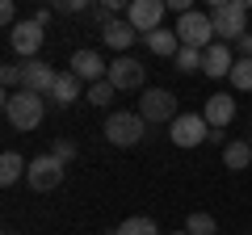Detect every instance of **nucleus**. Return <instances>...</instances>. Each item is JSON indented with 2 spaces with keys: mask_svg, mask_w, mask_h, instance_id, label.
<instances>
[{
  "mask_svg": "<svg viewBox=\"0 0 252 235\" xmlns=\"http://www.w3.org/2000/svg\"><path fill=\"white\" fill-rule=\"evenodd\" d=\"M210 21H215V38L235 46L248 34V0H215L210 4Z\"/></svg>",
  "mask_w": 252,
  "mask_h": 235,
  "instance_id": "obj_1",
  "label": "nucleus"
},
{
  "mask_svg": "<svg viewBox=\"0 0 252 235\" xmlns=\"http://www.w3.org/2000/svg\"><path fill=\"white\" fill-rule=\"evenodd\" d=\"M4 118H9V126L13 130H34L42 126V118H46V97H34V92H9L4 97Z\"/></svg>",
  "mask_w": 252,
  "mask_h": 235,
  "instance_id": "obj_2",
  "label": "nucleus"
},
{
  "mask_svg": "<svg viewBox=\"0 0 252 235\" xmlns=\"http://www.w3.org/2000/svg\"><path fill=\"white\" fill-rule=\"evenodd\" d=\"M143 135H147V122H143L139 109H135V114H130V109H118V114L105 118V139L114 147H139Z\"/></svg>",
  "mask_w": 252,
  "mask_h": 235,
  "instance_id": "obj_3",
  "label": "nucleus"
},
{
  "mask_svg": "<svg viewBox=\"0 0 252 235\" xmlns=\"http://www.w3.org/2000/svg\"><path fill=\"white\" fill-rule=\"evenodd\" d=\"M177 38L181 46H193V51H206V46H215V21H210V13H185V17H177Z\"/></svg>",
  "mask_w": 252,
  "mask_h": 235,
  "instance_id": "obj_4",
  "label": "nucleus"
},
{
  "mask_svg": "<svg viewBox=\"0 0 252 235\" xmlns=\"http://www.w3.org/2000/svg\"><path fill=\"white\" fill-rule=\"evenodd\" d=\"M63 168H67V164L55 160L51 151L34 155V160H30V172H26V185L34 193H51V189H59V185H63Z\"/></svg>",
  "mask_w": 252,
  "mask_h": 235,
  "instance_id": "obj_5",
  "label": "nucleus"
},
{
  "mask_svg": "<svg viewBox=\"0 0 252 235\" xmlns=\"http://www.w3.org/2000/svg\"><path fill=\"white\" fill-rule=\"evenodd\" d=\"M168 139L177 147H202V143H210V122L202 114H181L168 126Z\"/></svg>",
  "mask_w": 252,
  "mask_h": 235,
  "instance_id": "obj_6",
  "label": "nucleus"
},
{
  "mask_svg": "<svg viewBox=\"0 0 252 235\" xmlns=\"http://www.w3.org/2000/svg\"><path fill=\"white\" fill-rule=\"evenodd\" d=\"M139 114H143V122H177V92H168V88H147L143 92V101H139Z\"/></svg>",
  "mask_w": 252,
  "mask_h": 235,
  "instance_id": "obj_7",
  "label": "nucleus"
},
{
  "mask_svg": "<svg viewBox=\"0 0 252 235\" xmlns=\"http://www.w3.org/2000/svg\"><path fill=\"white\" fill-rule=\"evenodd\" d=\"M164 13H168L164 0H130V4H126V21H130L139 34L160 29V26H164Z\"/></svg>",
  "mask_w": 252,
  "mask_h": 235,
  "instance_id": "obj_8",
  "label": "nucleus"
},
{
  "mask_svg": "<svg viewBox=\"0 0 252 235\" xmlns=\"http://www.w3.org/2000/svg\"><path fill=\"white\" fill-rule=\"evenodd\" d=\"M143 76H147V67L139 63L135 55H118L114 63H109V84H114L118 92H135V88H143Z\"/></svg>",
  "mask_w": 252,
  "mask_h": 235,
  "instance_id": "obj_9",
  "label": "nucleus"
},
{
  "mask_svg": "<svg viewBox=\"0 0 252 235\" xmlns=\"http://www.w3.org/2000/svg\"><path fill=\"white\" fill-rule=\"evenodd\" d=\"M42 34H46V29L38 26L34 17H30V21H17V26L9 29V46L30 63V59H38V51H42Z\"/></svg>",
  "mask_w": 252,
  "mask_h": 235,
  "instance_id": "obj_10",
  "label": "nucleus"
},
{
  "mask_svg": "<svg viewBox=\"0 0 252 235\" xmlns=\"http://www.w3.org/2000/svg\"><path fill=\"white\" fill-rule=\"evenodd\" d=\"M21 72H26V80H21V88L34 92V97H51L55 80H59V72H55L46 59H30V63H21Z\"/></svg>",
  "mask_w": 252,
  "mask_h": 235,
  "instance_id": "obj_11",
  "label": "nucleus"
},
{
  "mask_svg": "<svg viewBox=\"0 0 252 235\" xmlns=\"http://www.w3.org/2000/svg\"><path fill=\"white\" fill-rule=\"evenodd\" d=\"M67 72H76L84 84H101V80L109 76V63L101 59L97 51H89V46H84V51H76V55H72V67H67Z\"/></svg>",
  "mask_w": 252,
  "mask_h": 235,
  "instance_id": "obj_12",
  "label": "nucleus"
},
{
  "mask_svg": "<svg viewBox=\"0 0 252 235\" xmlns=\"http://www.w3.org/2000/svg\"><path fill=\"white\" fill-rule=\"evenodd\" d=\"M231 67H235V51H231L227 42H215V46H206V51H202V72H206L210 80L231 76Z\"/></svg>",
  "mask_w": 252,
  "mask_h": 235,
  "instance_id": "obj_13",
  "label": "nucleus"
},
{
  "mask_svg": "<svg viewBox=\"0 0 252 235\" xmlns=\"http://www.w3.org/2000/svg\"><path fill=\"white\" fill-rule=\"evenodd\" d=\"M202 118L210 122V130H227V122H235V101L227 97V92H215V97H206V105H202Z\"/></svg>",
  "mask_w": 252,
  "mask_h": 235,
  "instance_id": "obj_14",
  "label": "nucleus"
},
{
  "mask_svg": "<svg viewBox=\"0 0 252 235\" xmlns=\"http://www.w3.org/2000/svg\"><path fill=\"white\" fill-rule=\"evenodd\" d=\"M135 38H143V34H139V29L130 26V21H109V26L101 29V42H105V46H114L118 55H130Z\"/></svg>",
  "mask_w": 252,
  "mask_h": 235,
  "instance_id": "obj_15",
  "label": "nucleus"
},
{
  "mask_svg": "<svg viewBox=\"0 0 252 235\" xmlns=\"http://www.w3.org/2000/svg\"><path fill=\"white\" fill-rule=\"evenodd\" d=\"M80 76L76 72H59V80H55V88H51V105H59V109H67V105H76V101H80Z\"/></svg>",
  "mask_w": 252,
  "mask_h": 235,
  "instance_id": "obj_16",
  "label": "nucleus"
},
{
  "mask_svg": "<svg viewBox=\"0 0 252 235\" xmlns=\"http://www.w3.org/2000/svg\"><path fill=\"white\" fill-rule=\"evenodd\" d=\"M143 42H147V51L152 55H160V59H177V51H181V38H177V29H152V34H143Z\"/></svg>",
  "mask_w": 252,
  "mask_h": 235,
  "instance_id": "obj_17",
  "label": "nucleus"
},
{
  "mask_svg": "<svg viewBox=\"0 0 252 235\" xmlns=\"http://www.w3.org/2000/svg\"><path fill=\"white\" fill-rule=\"evenodd\" d=\"M26 172H30V164L21 160L17 151H4V155H0V185H4V189H9V185H17Z\"/></svg>",
  "mask_w": 252,
  "mask_h": 235,
  "instance_id": "obj_18",
  "label": "nucleus"
},
{
  "mask_svg": "<svg viewBox=\"0 0 252 235\" xmlns=\"http://www.w3.org/2000/svg\"><path fill=\"white\" fill-rule=\"evenodd\" d=\"M223 164H227L231 172H244V168L252 164V143H248V139H235V143H227V147H223Z\"/></svg>",
  "mask_w": 252,
  "mask_h": 235,
  "instance_id": "obj_19",
  "label": "nucleus"
},
{
  "mask_svg": "<svg viewBox=\"0 0 252 235\" xmlns=\"http://www.w3.org/2000/svg\"><path fill=\"white\" fill-rule=\"evenodd\" d=\"M109 235H160V227H156V218L135 214V218H126V223H118Z\"/></svg>",
  "mask_w": 252,
  "mask_h": 235,
  "instance_id": "obj_20",
  "label": "nucleus"
},
{
  "mask_svg": "<svg viewBox=\"0 0 252 235\" xmlns=\"http://www.w3.org/2000/svg\"><path fill=\"white\" fill-rule=\"evenodd\" d=\"M231 88H240V92H252V59H235V67H231Z\"/></svg>",
  "mask_w": 252,
  "mask_h": 235,
  "instance_id": "obj_21",
  "label": "nucleus"
},
{
  "mask_svg": "<svg viewBox=\"0 0 252 235\" xmlns=\"http://www.w3.org/2000/svg\"><path fill=\"white\" fill-rule=\"evenodd\" d=\"M185 231H189V235H219V223H215L210 214H202V210H198V214H189Z\"/></svg>",
  "mask_w": 252,
  "mask_h": 235,
  "instance_id": "obj_22",
  "label": "nucleus"
},
{
  "mask_svg": "<svg viewBox=\"0 0 252 235\" xmlns=\"http://www.w3.org/2000/svg\"><path fill=\"white\" fill-rule=\"evenodd\" d=\"M172 63H177V72H193V67L202 72V51H193V46H181Z\"/></svg>",
  "mask_w": 252,
  "mask_h": 235,
  "instance_id": "obj_23",
  "label": "nucleus"
},
{
  "mask_svg": "<svg viewBox=\"0 0 252 235\" xmlns=\"http://www.w3.org/2000/svg\"><path fill=\"white\" fill-rule=\"evenodd\" d=\"M114 84H109V76H105V80H101V84H89V101H93V105H109V101H114Z\"/></svg>",
  "mask_w": 252,
  "mask_h": 235,
  "instance_id": "obj_24",
  "label": "nucleus"
},
{
  "mask_svg": "<svg viewBox=\"0 0 252 235\" xmlns=\"http://www.w3.org/2000/svg\"><path fill=\"white\" fill-rule=\"evenodd\" d=\"M51 155H55V160H63V164H72L76 155H80V147H76L72 139H55V147H51Z\"/></svg>",
  "mask_w": 252,
  "mask_h": 235,
  "instance_id": "obj_25",
  "label": "nucleus"
},
{
  "mask_svg": "<svg viewBox=\"0 0 252 235\" xmlns=\"http://www.w3.org/2000/svg\"><path fill=\"white\" fill-rule=\"evenodd\" d=\"M0 26H4V29L17 26V9H13V0H4V4H0Z\"/></svg>",
  "mask_w": 252,
  "mask_h": 235,
  "instance_id": "obj_26",
  "label": "nucleus"
},
{
  "mask_svg": "<svg viewBox=\"0 0 252 235\" xmlns=\"http://www.w3.org/2000/svg\"><path fill=\"white\" fill-rule=\"evenodd\" d=\"M93 21H97V26L105 29L109 21H118V17H114V9H109V4H97V9H93Z\"/></svg>",
  "mask_w": 252,
  "mask_h": 235,
  "instance_id": "obj_27",
  "label": "nucleus"
},
{
  "mask_svg": "<svg viewBox=\"0 0 252 235\" xmlns=\"http://www.w3.org/2000/svg\"><path fill=\"white\" fill-rule=\"evenodd\" d=\"M84 0H55V13H84Z\"/></svg>",
  "mask_w": 252,
  "mask_h": 235,
  "instance_id": "obj_28",
  "label": "nucleus"
},
{
  "mask_svg": "<svg viewBox=\"0 0 252 235\" xmlns=\"http://www.w3.org/2000/svg\"><path fill=\"white\" fill-rule=\"evenodd\" d=\"M231 51H235V59H252V34H244L240 42L231 46Z\"/></svg>",
  "mask_w": 252,
  "mask_h": 235,
  "instance_id": "obj_29",
  "label": "nucleus"
},
{
  "mask_svg": "<svg viewBox=\"0 0 252 235\" xmlns=\"http://www.w3.org/2000/svg\"><path fill=\"white\" fill-rule=\"evenodd\" d=\"M34 21H38L42 29H46V26H51V9H38V13H34Z\"/></svg>",
  "mask_w": 252,
  "mask_h": 235,
  "instance_id": "obj_30",
  "label": "nucleus"
},
{
  "mask_svg": "<svg viewBox=\"0 0 252 235\" xmlns=\"http://www.w3.org/2000/svg\"><path fill=\"white\" fill-rule=\"evenodd\" d=\"M172 235H189V231H172Z\"/></svg>",
  "mask_w": 252,
  "mask_h": 235,
  "instance_id": "obj_31",
  "label": "nucleus"
},
{
  "mask_svg": "<svg viewBox=\"0 0 252 235\" xmlns=\"http://www.w3.org/2000/svg\"><path fill=\"white\" fill-rule=\"evenodd\" d=\"M9 235H13V231H9Z\"/></svg>",
  "mask_w": 252,
  "mask_h": 235,
  "instance_id": "obj_32",
  "label": "nucleus"
}]
</instances>
